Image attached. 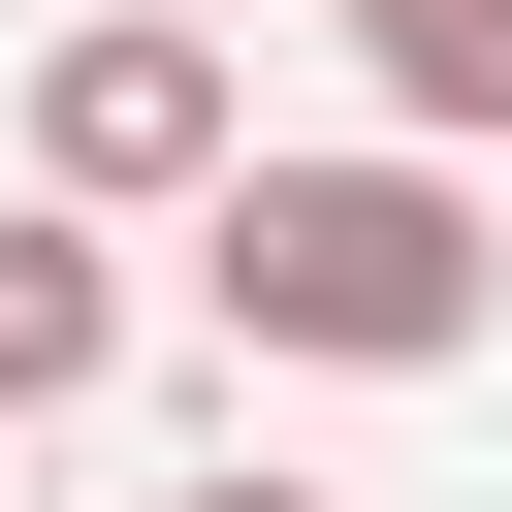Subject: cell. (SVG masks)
<instances>
[{"mask_svg":"<svg viewBox=\"0 0 512 512\" xmlns=\"http://www.w3.org/2000/svg\"><path fill=\"white\" fill-rule=\"evenodd\" d=\"M192 288H224L256 352L416 384V352H480V192H448V160H224V192H192Z\"/></svg>","mask_w":512,"mask_h":512,"instance_id":"obj_1","label":"cell"},{"mask_svg":"<svg viewBox=\"0 0 512 512\" xmlns=\"http://www.w3.org/2000/svg\"><path fill=\"white\" fill-rule=\"evenodd\" d=\"M32 192H64V224H128V192H224V32L96 0V32L32 64Z\"/></svg>","mask_w":512,"mask_h":512,"instance_id":"obj_2","label":"cell"},{"mask_svg":"<svg viewBox=\"0 0 512 512\" xmlns=\"http://www.w3.org/2000/svg\"><path fill=\"white\" fill-rule=\"evenodd\" d=\"M96 352H128V256L64 192H0V416H96Z\"/></svg>","mask_w":512,"mask_h":512,"instance_id":"obj_3","label":"cell"},{"mask_svg":"<svg viewBox=\"0 0 512 512\" xmlns=\"http://www.w3.org/2000/svg\"><path fill=\"white\" fill-rule=\"evenodd\" d=\"M352 64H384V128L448 160V128H512V0H352Z\"/></svg>","mask_w":512,"mask_h":512,"instance_id":"obj_4","label":"cell"},{"mask_svg":"<svg viewBox=\"0 0 512 512\" xmlns=\"http://www.w3.org/2000/svg\"><path fill=\"white\" fill-rule=\"evenodd\" d=\"M192 512H320V480H192Z\"/></svg>","mask_w":512,"mask_h":512,"instance_id":"obj_5","label":"cell"}]
</instances>
